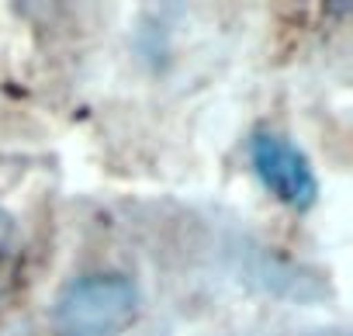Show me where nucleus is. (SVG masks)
Returning a JSON list of instances; mask_svg holds the SVG:
<instances>
[{
	"label": "nucleus",
	"mask_w": 353,
	"mask_h": 336,
	"mask_svg": "<svg viewBox=\"0 0 353 336\" xmlns=\"http://www.w3.org/2000/svg\"><path fill=\"white\" fill-rule=\"evenodd\" d=\"M21 274V229L14 215L0 205V298H4Z\"/></svg>",
	"instance_id": "7ed1b4c3"
},
{
	"label": "nucleus",
	"mask_w": 353,
	"mask_h": 336,
	"mask_svg": "<svg viewBox=\"0 0 353 336\" xmlns=\"http://www.w3.org/2000/svg\"><path fill=\"white\" fill-rule=\"evenodd\" d=\"M139 312V291L121 274H87L73 281L56 308V336H118Z\"/></svg>",
	"instance_id": "f257e3e1"
},
{
	"label": "nucleus",
	"mask_w": 353,
	"mask_h": 336,
	"mask_svg": "<svg viewBox=\"0 0 353 336\" xmlns=\"http://www.w3.org/2000/svg\"><path fill=\"white\" fill-rule=\"evenodd\" d=\"M250 163H253L256 177L263 181V188L288 208L305 212L315 205L319 181H315L308 156L294 142H288L274 132H256L250 139Z\"/></svg>",
	"instance_id": "f03ea898"
}]
</instances>
